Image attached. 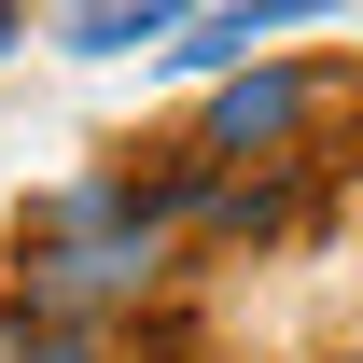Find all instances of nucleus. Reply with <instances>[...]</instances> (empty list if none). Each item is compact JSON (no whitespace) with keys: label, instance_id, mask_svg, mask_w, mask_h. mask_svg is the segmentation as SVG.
<instances>
[{"label":"nucleus","instance_id":"obj_2","mask_svg":"<svg viewBox=\"0 0 363 363\" xmlns=\"http://www.w3.org/2000/svg\"><path fill=\"white\" fill-rule=\"evenodd\" d=\"M294 126H308V70H252L210 98V154H294Z\"/></svg>","mask_w":363,"mask_h":363},{"label":"nucleus","instance_id":"obj_5","mask_svg":"<svg viewBox=\"0 0 363 363\" xmlns=\"http://www.w3.org/2000/svg\"><path fill=\"white\" fill-rule=\"evenodd\" d=\"M28 363H112V350H98L84 321H70V335H43V350H28Z\"/></svg>","mask_w":363,"mask_h":363},{"label":"nucleus","instance_id":"obj_6","mask_svg":"<svg viewBox=\"0 0 363 363\" xmlns=\"http://www.w3.org/2000/svg\"><path fill=\"white\" fill-rule=\"evenodd\" d=\"M14 28H28V0H0V43H14Z\"/></svg>","mask_w":363,"mask_h":363},{"label":"nucleus","instance_id":"obj_1","mask_svg":"<svg viewBox=\"0 0 363 363\" xmlns=\"http://www.w3.org/2000/svg\"><path fill=\"white\" fill-rule=\"evenodd\" d=\"M140 279H154V224H112V238H43V252H28V294H43V308H126Z\"/></svg>","mask_w":363,"mask_h":363},{"label":"nucleus","instance_id":"obj_4","mask_svg":"<svg viewBox=\"0 0 363 363\" xmlns=\"http://www.w3.org/2000/svg\"><path fill=\"white\" fill-rule=\"evenodd\" d=\"M182 28V0H84L70 14V56H140V43H168Z\"/></svg>","mask_w":363,"mask_h":363},{"label":"nucleus","instance_id":"obj_3","mask_svg":"<svg viewBox=\"0 0 363 363\" xmlns=\"http://www.w3.org/2000/svg\"><path fill=\"white\" fill-rule=\"evenodd\" d=\"M335 0H224V14H182V70H238L252 28H321Z\"/></svg>","mask_w":363,"mask_h":363}]
</instances>
